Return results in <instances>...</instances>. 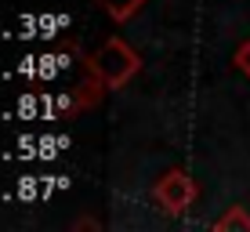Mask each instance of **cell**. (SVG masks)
<instances>
[{
    "label": "cell",
    "instance_id": "cell-6",
    "mask_svg": "<svg viewBox=\"0 0 250 232\" xmlns=\"http://www.w3.org/2000/svg\"><path fill=\"white\" fill-rule=\"evenodd\" d=\"M236 65H239V69H243V73L250 76V37H247V44L236 51Z\"/></svg>",
    "mask_w": 250,
    "mask_h": 232
},
{
    "label": "cell",
    "instance_id": "cell-4",
    "mask_svg": "<svg viewBox=\"0 0 250 232\" xmlns=\"http://www.w3.org/2000/svg\"><path fill=\"white\" fill-rule=\"evenodd\" d=\"M214 229H218V232H229V229H250V214H247V207H229L225 218L214 221Z\"/></svg>",
    "mask_w": 250,
    "mask_h": 232
},
{
    "label": "cell",
    "instance_id": "cell-5",
    "mask_svg": "<svg viewBox=\"0 0 250 232\" xmlns=\"http://www.w3.org/2000/svg\"><path fill=\"white\" fill-rule=\"evenodd\" d=\"M105 91H109V87H105V84H102L98 76L91 73V80H87V84L80 87V94H76V105H80V109H87V105H94V102H98V98H102Z\"/></svg>",
    "mask_w": 250,
    "mask_h": 232
},
{
    "label": "cell",
    "instance_id": "cell-2",
    "mask_svg": "<svg viewBox=\"0 0 250 232\" xmlns=\"http://www.w3.org/2000/svg\"><path fill=\"white\" fill-rule=\"evenodd\" d=\"M156 200H160V207L167 211V214H182L192 207V200H196V182L185 174V170H167V174L160 178V185H156Z\"/></svg>",
    "mask_w": 250,
    "mask_h": 232
},
{
    "label": "cell",
    "instance_id": "cell-3",
    "mask_svg": "<svg viewBox=\"0 0 250 232\" xmlns=\"http://www.w3.org/2000/svg\"><path fill=\"white\" fill-rule=\"evenodd\" d=\"M142 4H145V0H102V7H105V11L113 15L116 22H127V19H134V15L142 11Z\"/></svg>",
    "mask_w": 250,
    "mask_h": 232
},
{
    "label": "cell",
    "instance_id": "cell-1",
    "mask_svg": "<svg viewBox=\"0 0 250 232\" xmlns=\"http://www.w3.org/2000/svg\"><path fill=\"white\" fill-rule=\"evenodd\" d=\"M138 69H142V58H138V51H134L131 44H124L120 37L105 40V44H102V51L87 62V73H94L109 91H113V87H124V84L131 80Z\"/></svg>",
    "mask_w": 250,
    "mask_h": 232
}]
</instances>
